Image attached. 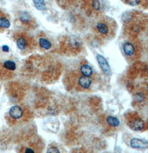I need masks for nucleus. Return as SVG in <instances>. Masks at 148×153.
<instances>
[{
	"label": "nucleus",
	"mask_w": 148,
	"mask_h": 153,
	"mask_svg": "<svg viewBox=\"0 0 148 153\" xmlns=\"http://www.w3.org/2000/svg\"><path fill=\"white\" fill-rule=\"evenodd\" d=\"M38 44L40 46L46 50H50L52 46L51 41H50L48 39L44 37H41L39 39Z\"/></svg>",
	"instance_id": "15"
},
{
	"label": "nucleus",
	"mask_w": 148,
	"mask_h": 153,
	"mask_svg": "<svg viewBox=\"0 0 148 153\" xmlns=\"http://www.w3.org/2000/svg\"><path fill=\"white\" fill-rule=\"evenodd\" d=\"M83 0H57V4L62 9H73L80 5Z\"/></svg>",
	"instance_id": "6"
},
{
	"label": "nucleus",
	"mask_w": 148,
	"mask_h": 153,
	"mask_svg": "<svg viewBox=\"0 0 148 153\" xmlns=\"http://www.w3.org/2000/svg\"><path fill=\"white\" fill-rule=\"evenodd\" d=\"M80 5L85 15L95 18L103 15L105 9L103 0H83Z\"/></svg>",
	"instance_id": "2"
},
{
	"label": "nucleus",
	"mask_w": 148,
	"mask_h": 153,
	"mask_svg": "<svg viewBox=\"0 0 148 153\" xmlns=\"http://www.w3.org/2000/svg\"><path fill=\"white\" fill-rule=\"evenodd\" d=\"M47 153H60V150L54 147V146H52L51 148H49L48 149L47 151Z\"/></svg>",
	"instance_id": "21"
},
{
	"label": "nucleus",
	"mask_w": 148,
	"mask_h": 153,
	"mask_svg": "<svg viewBox=\"0 0 148 153\" xmlns=\"http://www.w3.org/2000/svg\"><path fill=\"white\" fill-rule=\"evenodd\" d=\"M135 98H136L137 100L139 102H143L144 99H145L143 94H141V93L137 94L135 96Z\"/></svg>",
	"instance_id": "20"
},
{
	"label": "nucleus",
	"mask_w": 148,
	"mask_h": 153,
	"mask_svg": "<svg viewBox=\"0 0 148 153\" xmlns=\"http://www.w3.org/2000/svg\"><path fill=\"white\" fill-rule=\"evenodd\" d=\"M3 66L5 69L10 70V71H14L16 69V64L14 61L7 60L5 61L3 63Z\"/></svg>",
	"instance_id": "18"
},
{
	"label": "nucleus",
	"mask_w": 148,
	"mask_h": 153,
	"mask_svg": "<svg viewBox=\"0 0 148 153\" xmlns=\"http://www.w3.org/2000/svg\"><path fill=\"white\" fill-rule=\"evenodd\" d=\"M121 1L126 5L131 6H142L143 7L148 6V0H121Z\"/></svg>",
	"instance_id": "13"
},
{
	"label": "nucleus",
	"mask_w": 148,
	"mask_h": 153,
	"mask_svg": "<svg viewBox=\"0 0 148 153\" xmlns=\"http://www.w3.org/2000/svg\"><path fill=\"white\" fill-rule=\"evenodd\" d=\"M80 71L83 76H91L93 72L92 68L90 66L86 64H84L80 66Z\"/></svg>",
	"instance_id": "16"
},
{
	"label": "nucleus",
	"mask_w": 148,
	"mask_h": 153,
	"mask_svg": "<svg viewBox=\"0 0 148 153\" xmlns=\"http://www.w3.org/2000/svg\"><path fill=\"white\" fill-rule=\"evenodd\" d=\"M24 153H34V151L33 149H32L27 148L26 149V150H25V151H24Z\"/></svg>",
	"instance_id": "22"
},
{
	"label": "nucleus",
	"mask_w": 148,
	"mask_h": 153,
	"mask_svg": "<svg viewBox=\"0 0 148 153\" xmlns=\"http://www.w3.org/2000/svg\"><path fill=\"white\" fill-rule=\"evenodd\" d=\"M117 30L116 21L109 16L96 17L91 25V30L96 38L102 41L110 40L115 36Z\"/></svg>",
	"instance_id": "1"
},
{
	"label": "nucleus",
	"mask_w": 148,
	"mask_h": 153,
	"mask_svg": "<svg viewBox=\"0 0 148 153\" xmlns=\"http://www.w3.org/2000/svg\"><path fill=\"white\" fill-rule=\"evenodd\" d=\"M123 50L125 55L128 57H131L135 55L136 49L133 43L131 42L126 41L123 45Z\"/></svg>",
	"instance_id": "10"
},
{
	"label": "nucleus",
	"mask_w": 148,
	"mask_h": 153,
	"mask_svg": "<svg viewBox=\"0 0 148 153\" xmlns=\"http://www.w3.org/2000/svg\"><path fill=\"white\" fill-rule=\"evenodd\" d=\"M65 46L71 51H77L82 46V42L78 37L70 36L65 40Z\"/></svg>",
	"instance_id": "5"
},
{
	"label": "nucleus",
	"mask_w": 148,
	"mask_h": 153,
	"mask_svg": "<svg viewBox=\"0 0 148 153\" xmlns=\"http://www.w3.org/2000/svg\"><path fill=\"white\" fill-rule=\"evenodd\" d=\"M11 26V19L9 16L0 9V32L5 31Z\"/></svg>",
	"instance_id": "7"
},
{
	"label": "nucleus",
	"mask_w": 148,
	"mask_h": 153,
	"mask_svg": "<svg viewBox=\"0 0 148 153\" xmlns=\"http://www.w3.org/2000/svg\"><path fill=\"white\" fill-rule=\"evenodd\" d=\"M36 7L39 10H43L46 9L44 0H33Z\"/></svg>",
	"instance_id": "19"
},
{
	"label": "nucleus",
	"mask_w": 148,
	"mask_h": 153,
	"mask_svg": "<svg viewBox=\"0 0 148 153\" xmlns=\"http://www.w3.org/2000/svg\"><path fill=\"white\" fill-rule=\"evenodd\" d=\"M2 50H3V51H5V52H8V51H9V47L7 45H4L2 46Z\"/></svg>",
	"instance_id": "23"
},
{
	"label": "nucleus",
	"mask_w": 148,
	"mask_h": 153,
	"mask_svg": "<svg viewBox=\"0 0 148 153\" xmlns=\"http://www.w3.org/2000/svg\"><path fill=\"white\" fill-rule=\"evenodd\" d=\"M15 22L25 29L35 28L37 21L31 14L26 11H19L15 16Z\"/></svg>",
	"instance_id": "4"
},
{
	"label": "nucleus",
	"mask_w": 148,
	"mask_h": 153,
	"mask_svg": "<svg viewBox=\"0 0 148 153\" xmlns=\"http://www.w3.org/2000/svg\"><path fill=\"white\" fill-rule=\"evenodd\" d=\"M106 122L113 127H117L120 125V120L116 116H108L106 117Z\"/></svg>",
	"instance_id": "17"
},
{
	"label": "nucleus",
	"mask_w": 148,
	"mask_h": 153,
	"mask_svg": "<svg viewBox=\"0 0 148 153\" xmlns=\"http://www.w3.org/2000/svg\"><path fill=\"white\" fill-rule=\"evenodd\" d=\"M129 126L130 128L134 131H139L143 129L144 122L142 119L137 117L130 121Z\"/></svg>",
	"instance_id": "11"
},
{
	"label": "nucleus",
	"mask_w": 148,
	"mask_h": 153,
	"mask_svg": "<svg viewBox=\"0 0 148 153\" xmlns=\"http://www.w3.org/2000/svg\"><path fill=\"white\" fill-rule=\"evenodd\" d=\"M130 144L131 148L138 149H147L148 146V141L144 139L133 138L130 140Z\"/></svg>",
	"instance_id": "9"
},
{
	"label": "nucleus",
	"mask_w": 148,
	"mask_h": 153,
	"mask_svg": "<svg viewBox=\"0 0 148 153\" xmlns=\"http://www.w3.org/2000/svg\"><path fill=\"white\" fill-rule=\"evenodd\" d=\"M14 37L17 48L21 51L31 50L36 46V42L33 38L26 33H16Z\"/></svg>",
	"instance_id": "3"
},
{
	"label": "nucleus",
	"mask_w": 148,
	"mask_h": 153,
	"mask_svg": "<svg viewBox=\"0 0 148 153\" xmlns=\"http://www.w3.org/2000/svg\"><path fill=\"white\" fill-rule=\"evenodd\" d=\"M10 116L14 119H19L23 115V110L22 108L18 105L12 107L9 111Z\"/></svg>",
	"instance_id": "12"
},
{
	"label": "nucleus",
	"mask_w": 148,
	"mask_h": 153,
	"mask_svg": "<svg viewBox=\"0 0 148 153\" xmlns=\"http://www.w3.org/2000/svg\"><path fill=\"white\" fill-rule=\"evenodd\" d=\"M79 85L84 89L89 88L92 84V79L90 76H81L78 80Z\"/></svg>",
	"instance_id": "14"
},
{
	"label": "nucleus",
	"mask_w": 148,
	"mask_h": 153,
	"mask_svg": "<svg viewBox=\"0 0 148 153\" xmlns=\"http://www.w3.org/2000/svg\"><path fill=\"white\" fill-rule=\"evenodd\" d=\"M97 60L103 73L106 75H110L111 73V67L106 59L103 56L99 54L97 56Z\"/></svg>",
	"instance_id": "8"
}]
</instances>
